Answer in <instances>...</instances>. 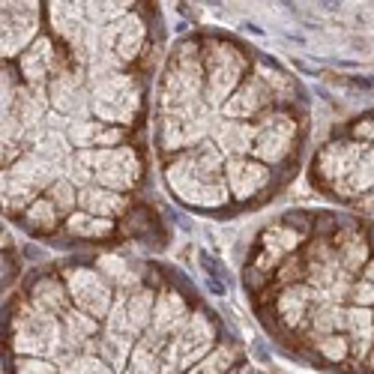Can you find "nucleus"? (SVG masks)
Listing matches in <instances>:
<instances>
[{"label": "nucleus", "mask_w": 374, "mask_h": 374, "mask_svg": "<svg viewBox=\"0 0 374 374\" xmlns=\"http://www.w3.org/2000/svg\"><path fill=\"white\" fill-rule=\"evenodd\" d=\"M225 153L213 141H204L189 153L165 162V183L180 204L201 210V213H219L228 204H234L225 180Z\"/></svg>", "instance_id": "1"}, {"label": "nucleus", "mask_w": 374, "mask_h": 374, "mask_svg": "<svg viewBox=\"0 0 374 374\" xmlns=\"http://www.w3.org/2000/svg\"><path fill=\"white\" fill-rule=\"evenodd\" d=\"M6 348L13 357H42L60 368L75 357L63 338V323L54 315L33 309L24 294H18L6 318Z\"/></svg>", "instance_id": "2"}, {"label": "nucleus", "mask_w": 374, "mask_h": 374, "mask_svg": "<svg viewBox=\"0 0 374 374\" xmlns=\"http://www.w3.org/2000/svg\"><path fill=\"white\" fill-rule=\"evenodd\" d=\"M204 54H201V39L186 36L171 48V54L162 66L159 87H156V111H177L204 102ZM207 105V102H204Z\"/></svg>", "instance_id": "3"}, {"label": "nucleus", "mask_w": 374, "mask_h": 374, "mask_svg": "<svg viewBox=\"0 0 374 374\" xmlns=\"http://www.w3.org/2000/svg\"><path fill=\"white\" fill-rule=\"evenodd\" d=\"M201 54H204V75H207L204 102L213 114H219L228 99L240 90L242 81L251 75L255 57L228 36H201Z\"/></svg>", "instance_id": "4"}, {"label": "nucleus", "mask_w": 374, "mask_h": 374, "mask_svg": "<svg viewBox=\"0 0 374 374\" xmlns=\"http://www.w3.org/2000/svg\"><path fill=\"white\" fill-rule=\"evenodd\" d=\"M90 78V117L108 126L132 129L144 114V81L129 72H93Z\"/></svg>", "instance_id": "5"}, {"label": "nucleus", "mask_w": 374, "mask_h": 374, "mask_svg": "<svg viewBox=\"0 0 374 374\" xmlns=\"http://www.w3.org/2000/svg\"><path fill=\"white\" fill-rule=\"evenodd\" d=\"M60 177H63V171L52 165V162H45L39 153H33V150L24 153L15 165L3 168V210H6V216L22 219Z\"/></svg>", "instance_id": "6"}, {"label": "nucleus", "mask_w": 374, "mask_h": 374, "mask_svg": "<svg viewBox=\"0 0 374 374\" xmlns=\"http://www.w3.org/2000/svg\"><path fill=\"white\" fill-rule=\"evenodd\" d=\"M213 111L204 102L192 108H177V111H156V132L153 144L162 159H174L180 153H189L198 144L210 141V129H213Z\"/></svg>", "instance_id": "7"}, {"label": "nucleus", "mask_w": 374, "mask_h": 374, "mask_svg": "<svg viewBox=\"0 0 374 374\" xmlns=\"http://www.w3.org/2000/svg\"><path fill=\"white\" fill-rule=\"evenodd\" d=\"M147 45H150L147 18L141 9H132L126 18H120V22L108 24L105 30H99L96 57H102L108 66L120 69V72H129L147 54Z\"/></svg>", "instance_id": "8"}, {"label": "nucleus", "mask_w": 374, "mask_h": 374, "mask_svg": "<svg viewBox=\"0 0 374 374\" xmlns=\"http://www.w3.org/2000/svg\"><path fill=\"white\" fill-rule=\"evenodd\" d=\"M255 126H258V135H255V153L251 156L270 168L288 165L290 156L297 153L299 132H302L294 108H272Z\"/></svg>", "instance_id": "9"}, {"label": "nucleus", "mask_w": 374, "mask_h": 374, "mask_svg": "<svg viewBox=\"0 0 374 374\" xmlns=\"http://www.w3.org/2000/svg\"><path fill=\"white\" fill-rule=\"evenodd\" d=\"M45 3H18L9 0L0 9V52H3V63H15L39 36L45 33Z\"/></svg>", "instance_id": "10"}, {"label": "nucleus", "mask_w": 374, "mask_h": 374, "mask_svg": "<svg viewBox=\"0 0 374 374\" xmlns=\"http://www.w3.org/2000/svg\"><path fill=\"white\" fill-rule=\"evenodd\" d=\"M60 276H63V281H66L72 309L84 311V315L96 318V320L108 318V311H111V306H114V299H117V290L111 288V281L96 267L69 264V267L60 270Z\"/></svg>", "instance_id": "11"}, {"label": "nucleus", "mask_w": 374, "mask_h": 374, "mask_svg": "<svg viewBox=\"0 0 374 374\" xmlns=\"http://www.w3.org/2000/svg\"><path fill=\"white\" fill-rule=\"evenodd\" d=\"M96 183L105 186L120 195H132V192L144 183V156L135 144L96 150Z\"/></svg>", "instance_id": "12"}, {"label": "nucleus", "mask_w": 374, "mask_h": 374, "mask_svg": "<svg viewBox=\"0 0 374 374\" xmlns=\"http://www.w3.org/2000/svg\"><path fill=\"white\" fill-rule=\"evenodd\" d=\"M368 147L371 144H362V141L350 138V135H338V138L327 141V144L318 150V156H315V177H318V183L327 192L341 186L353 174V171H357L359 159L366 156Z\"/></svg>", "instance_id": "13"}, {"label": "nucleus", "mask_w": 374, "mask_h": 374, "mask_svg": "<svg viewBox=\"0 0 374 374\" xmlns=\"http://www.w3.org/2000/svg\"><path fill=\"white\" fill-rule=\"evenodd\" d=\"M69 63H75L72 54H69L66 48L48 33V30L15 60L18 75H22V81L27 87H48L52 84V78L57 72H63Z\"/></svg>", "instance_id": "14"}, {"label": "nucleus", "mask_w": 374, "mask_h": 374, "mask_svg": "<svg viewBox=\"0 0 374 374\" xmlns=\"http://www.w3.org/2000/svg\"><path fill=\"white\" fill-rule=\"evenodd\" d=\"M306 242H309V237L302 234V231H297L294 225H288V221H276V225L260 231L255 255H251L249 267L267 272V276H276V270L285 264L288 258L299 255V251L306 249Z\"/></svg>", "instance_id": "15"}, {"label": "nucleus", "mask_w": 374, "mask_h": 374, "mask_svg": "<svg viewBox=\"0 0 374 374\" xmlns=\"http://www.w3.org/2000/svg\"><path fill=\"white\" fill-rule=\"evenodd\" d=\"M225 180L234 204H255V201L270 195L272 183H276V168L258 162L255 156H240V159H228Z\"/></svg>", "instance_id": "16"}, {"label": "nucleus", "mask_w": 374, "mask_h": 374, "mask_svg": "<svg viewBox=\"0 0 374 374\" xmlns=\"http://www.w3.org/2000/svg\"><path fill=\"white\" fill-rule=\"evenodd\" d=\"M192 309L189 299L180 294L177 288H162L156 294V309H153V323H150V329L141 336V341H147L150 348H156L159 353L168 348V341L177 336L180 329L189 323L192 318Z\"/></svg>", "instance_id": "17"}, {"label": "nucleus", "mask_w": 374, "mask_h": 374, "mask_svg": "<svg viewBox=\"0 0 374 374\" xmlns=\"http://www.w3.org/2000/svg\"><path fill=\"white\" fill-rule=\"evenodd\" d=\"M48 102L52 111L63 114L66 120L90 117V78L87 66L69 63L63 72H57L48 84Z\"/></svg>", "instance_id": "18"}, {"label": "nucleus", "mask_w": 374, "mask_h": 374, "mask_svg": "<svg viewBox=\"0 0 374 374\" xmlns=\"http://www.w3.org/2000/svg\"><path fill=\"white\" fill-rule=\"evenodd\" d=\"M318 290H311L306 281L302 285H290V288H279L276 297H272L270 309H272V318L279 320L281 329L288 332H302L309 329V318H311V309L318 302Z\"/></svg>", "instance_id": "19"}, {"label": "nucleus", "mask_w": 374, "mask_h": 374, "mask_svg": "<svg viewBox=\"0 0 374 374\" xmlns=\"http://www.w3.org/2000/svg\"><path fill=\"white\" fill-rule=\"evenodd\" d=\"M272 108H279V105H276V99H272L270 87L255 72H251L240 84L237 93L225 102V108H221L219 114L221 117H231V120H242V123H258V120L267 117Z\"/></svg>", "instance_id": "20"}, {"label": "nucleus", "mask_w": 374, "mask_h": 374, "mask_svg": "<svg viewBox=\"0 0 374 374\" xmlns=\"http://www.w3.org/2000/svg\"><path fill=\"white\" fill-rule=\"evenodd\" d=\"M302 264H306V285L311 290H318L320 297L341 276V264L336 258V249H332L329 237H309L306 249H302Z\"/></svg>", "instance_id": "21"}, {"label": "nucleus", "mask_w": 374, "mask_h": 374, "mask_svg": "<svg viewBox=\"0 0 374 374\" xmlns=\"http://www.w3.org/2000/svg\"><path fill=\"white\" fill-rule=\"evenodd\" d=\"M329 240H332V249H336V258H338L341 270L350 272V276H359L368 260L374 258L368 231L362 228L359 221H338L336 234H332Z\"/></svg>", "instance_id": "22"}, {"label": "nucleus", "mask_w": 374, "mask_h": 374, "mask_svg": "<svg viewBox=\"0 0 374 374\" xmlns=\"http://www.w3.org/2000/svg\"><path fill=\"white\" fill-rule=\"evenodd\" d=\"M66 138L72 150H111V147L129 144V129L108 126L96 117H81V120H69Z\"/></svg>", "instance_id": "23"}, {"label": "nucleus", "mask_w": 374, "mask_h": 374, "mask_svg": "<svg viewBox=\"0 0 374 374\" xmlns=\"http://www.w3.org/2000/svg\"><path fill=\"white\" fill-rule=\"evenodd\" d=\"M27 302L45 315H54V318H63L69 309H72V299H69V290H66V281L60 272H36L30 279V285L24 290Z\"/></svg>", "instance_id": "24"}, {"label": "nucleus", "mask_w": 374, "mask_h": 374, "mask_svg": "<svg viewBox=\"0 0 374 374\" xmlns=\"http://www.w3.org/2000/svg\"><path fill=\"white\" fill-rule=\"evenodd\" d=\"M255 135H258L255 123H242V120H231L221 114L213 117V129H210V141L225 153V159L251 156L255 153Z\"/></svg>", "instance_id": "25"}, {"label": "nucleus", "mask_w": 374, "mask_h": 374, "mask_svg": "<svg viewBox=\"0 0 374 374\" xmlns=\"http://www.w3.org/2000/svg\"><path fill=\"white\" fill-rule=\"evenodd\" d=\"M132 198L129 195H120V192H111L105 186H87L78 192V210H84L90 216H99V219H111V221H123L132 210Z\"/></svg>", "instance_id": "26"}, {"label": "nucleus", "mask_w": 374, "mask_h": 374, "mask_svg": "<svg viewBox=\"0 0 374 374\" xmlns=\"http://www.w3.org/2000/svg\"><path fill=\"white\" fill-rule=\"evenodd\" d=\"M345 336L350 341V362L362 366L374 350V309L362 306H348V327Z\"/></svg>", "instance_id": "27"}, {"label": "nucleus", "mask_w": 374, "mask_h": 374, "mask_svg": "<svg viewBox=\"0 0 374 374\" xmlns=\"http://www.w3.org/2000/svg\"><path fill=\"white\" fill-rule=\"evenodd\" d=\"M93 267L111 281V288H114L117 294H132L141 285H147L144 281L147 272L135 270L132 260H126V255H120V251H105V255H99Z\"/></svg>", "instance_id": "28"}, {"label": "nucleus", "mask_w": 374, "mask_h": 374, "mask_svg": "<svg viewBox=\"0 0 374 374\" xmlns=\"http://www.w3.org/2000/svg\"><path fill=\"white\" fill-rule=\"evenodd\" d=\"M138 341L129 338V336H117V332H108L102 327V332L90 341L87 353H96L99 359H105L111 368H114L117 374H126L129 368V359H132V350H135Z\"/></svg>", "instance_id": "29"}, {"label": "nucleus", "mask_w": 374, "mask_h": 374, "mask_svg": "<svg viewBox=\"0 0 374 374\" xmlns=\"http://www.w3.org/2000/svg\"><path fill=\"white\" fill-rule=\"evenodd\" d=\"M251 72H255L270 87V93H272V99H276L279 108H290V105H294L299 87H297V78L290 72H285L279 63L264 60V57H255V69H251Z\"/></svg>", "instance_id": "30"}, {"label": "nucleus", "mask_w": 374, "mask_h": 374, "mask_svg": "<svg viewBox=\"0 0 374 374\" xmlns=\"http://www.w3.org/2000/svg\"><path fill=\"white\" fill-rule=\"evenodd\" d=\"M63 234L69 240H81V242H102V240H111L114 234H120V221L99 219V216L84 213V210H75L63 221Z\"/></svg>", "instance_id": "31"}, {"label": "nucleus", "mask_w": 374, "mask_h": 374, "mask_svg": "<svg viewBox=\"0 0 374 374\" xmlns=\"http://www.w3.org/2000/svg\"><path fill=\"white\" fill-rule=\"evenodd\" d=\"M60 323H63L66 345L72 348L75 353H84L90 348V341L102 332V320L90 318V315H84V311H78V309H69L66 315L60 318Z\"/></svg>", "instance_id": "32"}, {"label": "nucleus", "mask_w": 374, "mask_h": 374, "mask_svg": "<svg viewBox=\"0 0 374 374\" xmlns=\"http://www.w3.org/2000/svg\"><path fill=\"white\" fill-rule=\"evenodd\" d=\"M374 192V144L366 150V156L359 159V165H357V171L345 180L341 186H336L329 192V195H336V198H341V201H359L362 198H368Z\"/></svg>", "instance_id": "33"}, {"label": "nucleus", "mask_w": 374, "mask_h": 374, "mask_svg": "<svg viewBox=\"0 0 374 374\" xmlns=\"http://www.w3.org/2000/svg\"><path fill=\"white\" fill-rule=\"evenodd\" d=\"M345 327H348V306H338V302L318 297L309 318V336L311 338L332 336V332H345Z\"/></svg>", "instance_id": "34"}, {"label": "nucleus", "mask_w": 374, "mask_h": 374, "mask_svg": "<svg viewBox=\"0 0 374 374\" xmlns=\"http://www.w3.org/2000/svg\"><path fill=\"white\" fill-rule=\"evenodd\" d=\"M63 221L66 219L60 216V210L45 195L22 216V225L30 231V234H36V237H52V234H57V231H63Z\"/></svg>", "instance_id": "35"}, {"label": "nucleus", "mask_w": 374, "mask_h": 374, "mask_svg": "<svg viewBox=\"0 0 374 374\" xmlns=\"http://www.w3.org/2000/svg\"><path fill=\"white\" fill-rule=\"evenodd\" d=\"M240 362L246 359H242V348L237 341H219V348L210 357L201 359L195 368H189L186 374H231Z\"/></svg>", "instance_id": "36"}, {"label": "nucleus", "mask_w": 374, "mask_h": 374, "mask_svg": "<svg viewBox=\"0 0 374 374\" xmlns=\"http://www.w3.org/2000/svg\"><path fill=\"white\" fill-rule=\"evenodd\" d=\"M156 294L150 285H141L138 290L132 294H126V309H129V320H132V327L138 332V338L144 336L150 329V323H153V309H156Z\"/></svg>", "instance_id": "37"}, {"label": "nucleus", "mask_w": 374, "mask_h": 374, "mask_svg": "<svg viewBox=\"0 0 374 374\" xmlns=\"http://www.w3.org/2000/svg\"><path fill=\"white\" fill-rule=\"evenodd\" d=\"M132 9H135V3H126V0H87L84 3L87 22H90L93 30H105L108 24L126 18Z\"/></svg>", "instance_id": "38"}, {"label": "nucleus", "mask_w": 374, "mask_h": 374, "mask_svg": "<svg viewBox=\"0 0 374 374\" xmlns=\"http://www.w3.org/2000/svg\"><path fill=\"white\" fill-rule=\"evenodd\" d=\"M311 348H315V359L318 362H329V366L350 362V341H348L345 332H332V336L311 338Z\"/></svg>", "instance_id": "39"}, {"label": "nucleus", "mask_w": 374, "mask_h": 374, "mask_svg": "<svg viewBox=\"0 0 374 374\" xmlns=\"http://www.w3.org/2000/svg\"><path fill=\"white\" fill-rule=\"evenodd\" d=\"M93 168H96V150H75L63 165V177L72 180L78 189H87V186L96 183Z\"/></svg>", "instance_id": "40"}, {"label": "nucleus", "mask_w": 374, "mask_h": 374, "mask_svg": "<svg viewBox=\"0 0 374 374\" xmlns=\"http://www.w3.org/2000/svg\"><path fill=\"white\" fill-rule=\"evenodd\" d=\"M78 192H81V189L72 183V180L60 177L57 183H54L52 189L45 192V198L52 201V204L60 210V216H63V219H69V216H72L75 210H78Z\"/></svg>", "instance_id": "41"}, {"label": "nucleus", "mask_w": 374, "mask_h": 374, "mask_svg": "<svg viewBox=\"0 0 374 374\" xmlns=\"http://www.w3.org/2000/svg\"><path fill=\"white\" fill-rule=\"evenodd\" d=\"M102 327H105L108 332H117V336H129V338L138 341V332H135V327H132V320H129L126 294H117L114 306H111V311H108V318L102 320Z\"/></svg>", "instance_id": "42"}, {"label": "nucleus", "mask_w": 374, "mask_h": 374, "mask_svg": "<svg viewBox=\"0 0 374 374\" xmlns=\"http://www.w3.org/2000/svg\"><path fill=\"white\" fill-rule=\"evenodd\" d=\"M60 374H117L114 368L108 366L105 359H99L96 353H75L69 362L60 366Z\"/></svg>", "instance_id": "43"}, {"label": "nucleus", "mask_w": 374, "mask_h": 374, "mask_svg": "<svg viewBox=\"0 0 374 374\" xmlns=\"http://www.w3.org/2000/svg\"><path fill=\"white\" fill-rule=\"evenodd\" d=\"M350 306H362V309H374V258L366 264V270L353 279V290H350Z\"/></svg>", "instance_id": "44"}, {"label": "nucleus", "mask_w": 374, "mask_h": 374, "mask_svg": "<svg viewBox=\"0 0 374 374\" xmlns=\"http://www.w3.org/2000/svg\"><path fill=\"white\" fill-rule=\"evenodd\" d=\"M9 374H60V368L42 357H13Z\"/></svg>", "instance_id": "45"}, {"label": "nucleus", "mask_w": 374, "mask_h": 374, "mask_svg": "<svg viewBox=\"0 0 374 374\" xmlns=\"http://www.w3.org/2000/svg\"><path fill=\"white\" fill-rule=\"evenodd\" d=\"M348 135L362 141V144H374V111H371V114H366V117H359L357 123L350 126Z\"/></svg>", "instance_id": "46"}, {"label": "nucleus", "mask_w": 374, "mask_h": 374, "mask_svg": "<svg viewBox=\"0 0 374 374\" xmlns=\"http://www.w3.org/2000/svg\"><path fill=\"white\" fill-rule=\"evenodd\" d=\"M231 374H258V371H255V368H251V366H249V362H240V366H237L234 371H231Z\"/></svg>", "instance_id": "47"}, {"label": "nucleus", "mask_w": 374, "mask_h": 374, "mask_svg": "<svg viewBox=\"0 0 374 374\" xmlns=\"http://www.w3.org/2000/svg\"><path fill=\"white\" fill-rule=\"evenodd\" d=\"M362 371H366V374H374V350L368 353V359L362 362Z\"/></svg>", "instance_id": "48"}, {"label": "nucleus", "mask_w": 374, "mask_h": 374, "mask_svg": "<svg viewBox=\"0 0 374 374\" xmlns=\"http://www.w3.org/2000/svg\"><path fill=\"white\" fill-rule=\"evenodd\" d=\"M359 207H362V210H374V192H371L368 198H362V201H359Z\"/></svg>", "instance_id": "49"}, {"label": "nucleus", "mask_w": 374, "mask_h": 374, "mask_svg": "<svg viewBox=\"0 0 374 374\" xmlns=\"http://www.w3.org/2000/svg\"><path fill=\"white\" fill-rule=\"evenodd\" d=\"M366 231H368V240H371V249H374V225H368Z\"/></svg>", "instance_id": "50"}]
</instances>
